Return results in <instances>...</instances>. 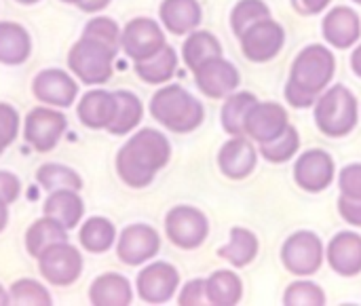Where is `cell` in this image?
<instances>
[{"mask_svg": "<svg viewBox=\"0 0 361 306\" xmlns=\"http://www.w3.org/2000/svg\"><path fill=\"white\" fill-rule=\"evenodd\" d=\"M85 214V203L78 197V190H53L44 201V216L57 220L66 231L78 226Z\"/></svg>", "mask_w": 361, "mask_h": 306, "instance_id": "484cf974", "label": "cell"}, {"mask_svg": "<svg viewBox=\"0 0 361 306\" xmlns=\"http://www.w3.org/2000/svg\"><path fill=\"white\" fill-rule=\"evenodd\" d=\"M17 2H21V4H34V2H38V0H17Z\"/></svg>", "mask_w": 361, "mask_h": 306, "instance_id": "816d5d0a", "label": "cell"}, {"mask_svg": "<svg viewBox=\"0 0 361 306\" xmlns=\"http://www.w3.org/2000/svg\"><path fill=\"white\" fill-rule=\"evenodd\" d=\"M82 36H85V38H91V40H97V42L106 44V47H110V49H114V51L121 49V27H118V23H116L114 19H110V17H102V15H99V17H93V19L85 25Z\"/></svg>", "mask_w": 361, "mask_h": 306, "instance_id": "f35d334b", "label": "cell"}, {"mask_svg": "<svg viewBox=\"0 0 361 306\" xmlns=\"http://www.w3.org/2000/svg\"><path fill=\"white\" fill-rule=\"evenodd\" d=\"M207 306H235L243 300V281L231 269L214 271L205 279Z\"/></svg>", "mask_w": 361, "mask_h": 306, "instance_id": "cb8c5ba5", "label": "cell"}, {"mask_svg": "<svg viewBox=\"0 0 361 306\" xmlns=\"http://www.w3.org/2000/svg\"><path fill=\"white\" fill-rule=\"evenodd\" d=\"M336 176V163L334 157L328 150L311 148L302 152L294 163V182L305 192L317 195L332 186Z\"/></svg>", "mask_w": 361, "mask_h": 306, "instance_id": "9c48e42d", "label": "cell"}, {"mask_svg": "<svg viewBox=\"0 0 361 306\" xmlns=\"http://www.w3.org/2000/svg\"><path fill=\"white\" fill-rule=\"evenodd\" d=\"M283 93H286V102H288L292 108H298V110H305V108L315 106V102H317V97H319V95L307 93L305 89L296 87V85H294V82H290V80L286 82Z\"/></svg>", "mask_w": 361, "mask_h": 306, "instance_id": "7bdbcfd3", "label": "cell"}, {"mask_svg": "<svg viewBox=\"0 0 361 306\" xmlns=\"http://www.w3.org/2000/svg\"><path fill=\"white\" fill-rule=\"evenodd\" d=\"M336 207H338L341 218L347 224H351L355 228H361V199H347V197L341 195Z\"/></svg>", "mask_w": 361, "mask_h": 306, "instance_id": "ee69618b", "label": "cell"}, {"mask_svg": "<svg viewBox=\"0 0 361 306\" xmlns=\"http://www.w3.org/2000/svg\"><path fill=\"white\" fill-rule=\"evenodd\" d=\"M135 286L146 305H165L180 288V273L169 262H152L140 271Z\"/></svg>", "mask_w": 361, "mask_h": 306, "instance_id": "4fadbf2b", "label": "cell"}, {"mask_svg": "<svg viewBox=\"0 0 361 306\" xmlns=\"http://www.w3.org/2000/svg\"><path fill=\"white\" fill-rule=\"evenodd\" d=\"M288 127H290V114L277 102H256L245 118V135L256 144L273 142Z\"/></svg>", "mask_w": 361, "mask_h": 306, "instance_id": "2e32d148", "label": "cell"}, {"mask_svg": "<svg viewBox=\"0 0 361 306\" xmlns=\"http://www.w3.org/2000/svg\"><path fill=\"white\" fill-rule=\"evenodd\" d=\"M192 74L199 91L212 99H224L226 95L237 91L241 82V74L237 66L224 59V55L203 61L197 70H192Z\"/></svg>", "mask_w": 361, "mask_h": 306, "instance_id": "7c38bea8", "label": "cell"}, {"mask_svg": "<svg viewBox=\"0 0 361 306\" xmlns=\"http://www.w3.org/2000/svg\"><path fill=\"white\" fill-rule=\"evenodd\" d=\"M89 300L93 306H127L133 300V290L123 275L106 273L91 283Z\"/></svg>", "mask_w": 361, "mask_h": 306, "instance_id": "d4e9b609", "label": "cell"}, {"mask_svg": "<svg viewBox=\"0 0 361 306\" xmlns=\"http://www.w3.org/2000/svg\"><path fill=\"white\" fill-rule=\"evenodd\" d=\"M161 250L159 233L148 224L127 226L116 241V256L127 267H142L152 260Z\"/></svg>", "mask_w": 361, "mask_h": 306, "instance_id": "5bb4252c", "label": "cell"}, {"mask_svg": "<svg viewBox=\"0 0 361 306\" xmlns=\"http://www.w3.org/2000/svg\"><path fill=\"white\" fill-rule=\"evenodd\" d=\"M313 116L326 137H347L360 123V102L349 87L332 85L317 97Z\"/></svg>", "mask_w": 361, "mask_h": 306, "instance_id": "3957f363", "label": "cell"}, {"mask_svg": "<svg viewBox=\"0 0 361 306\" xmlns=\"http://www.w3.org/2000/svg\"><path fill=\"white\" fill-rule=\"evenodd\" d=\"M19 192H21L19 180L13 173H8V171H0V199L11 205V203L17 201Z\"/></svg>", "mask_w": 361, "mask_h": 306, "instance_id": "f6af8a7d", "label": "cell"}, {"mask_svg": "<svg viewBox=\"0 0 361 306\" xmlns=\"http://www.w3.org/2000/svg\"><path fill=\"white\" fill-rule=\"evenodd\" d=\"M338 190L347 199H361V163H351L341 169Z\"/></svg>", "mask_w": 361, "mask_h": 306, "instance_id": "ab89813d", "label": "cell"}, {"mask_svg": "<svg viewBox=\"0 0 361 306\" xmlns=\"http://www.w3.org/2000/svg\"><path fill=\"white\" fill-rule=\"evenodd\" d=\"M332 0H292V6L298 15H319L324 11H328Z\"/></svg>", "mask_w": 361, "mask_h": 306, "instance_id": "bcb514c9", "label": "cell"}, {"mask_svg": "<svg viewBox=\"0 0 361 306\" xmlns=\"http://www.w3.org/2000/svg\"><path fill=\"white\" fill-rule=\"evenodd\" d=\"M165 233L176 247L192 252L207 241L209 220L199 207L178 205L169 209V214L165 216Z\"/></svg>", "mask_w": 361, "mask_h": 306, "instance_id": "52a82bcc", "label": "cell"}, {"mask_svg": "<svg viewBox=\"0 0 361 306\" xmlns=\"http://www.w3.org/2000/svg\"><path fill=\"white\" fill-rule=\"evenodd\" d=\"M66 127H68V121L61 112L51 110V108H34L25 116L23 137L34 150L49 152L57 146Z\"/></svg>", "mask_w": 361, "mask_h": 306, "instance_id": "9a60e30c", "label": "cell"}, {"mask_svg": "<svg viewBox=\"0 0 361 306\" xmlns=\"http://www.w3.org/2000/svg\"><path fill=\"white\" fill-rule=\"evenodd\" d=\"M152 118L173 133H190L205 121L203 104L182 85H165L150 99Z\"/></svg>", "mask_w": 361, "mask_h": 306, "instance_id": "7a4b0ae2", "label": "cell"}, {"mask_svg": "<svg viewBox=\"0 0 361 306\" xmlns=\"http://www.w3.org/2000/svg\"><path fill=\"white\" fill-rule=\"evenodd\" d=\"M38 269L44 281L53 286H72L82 273V256L68 241L51 245L38 256Z\"/></svg>", "mask_w": 361, "mask_h": 306, "instance_id": "8fae6325", "label": "cell"}, {"mask_svg": "<svg viewBox=\"0 0 361 306\" xmlns=\"http://www.w3.org/2000/svg\"><path fill=\"white\" fill-rule=\"evenodd\" d=\"M328 302V296L322 286L300 279L286 288L283 292V305L286 306H324Z\"/></svg>", "mask_w": 361, "mask_h": 306, "instance_id": "74e56055", "label": "cell"}, {"mask_svg": "<svg viewBox=\"0 0 361 306\" xmlns=\"http://www.w3.org/2000/svg\"><path fill=\"white\" fill-rule=\"evenodd\" d=\"M328 267L341 277H357L361 273V235L353 231L336 233L326 247Z\"/></svg>", "mask_w": 361, "mask_h": 306, "instance_id": "ffe728a7", "label": "cell"}, {"mask_svg": "<svg viewBox=\"0 0 361 306\" xmlns=\"http://www.w3.org/2000/svg\"><path fill=\"white\" fill-rule=\"evenodd\" d=\"M165 44L163 27L150 17H135L121 30V49L133 63L152 57Z\"/></svg>", "mask_w": 361, "mask_h": 306, "instance_id": "30bf717a", "label": "cell"}, {"mask_svg": "<svg viewBox=\"0 0 361 306\" xmlns=\"http://www.w3.org/2000/svg\"><path fill=\"white\" fill-rule=\"evenodd\" d=\"M353 2H355V4H361V0H353Z\"/></svg>", "mask_w": 361, "mask_h": 306, "instance_id": "db71d44e", "label": "cell"}, {"mask_svg": "<svg viewBox=\"0 0 361 306\" xmlns=\"http://www.w3.org/2000/svg\"><path fill=\"white\" fill-rule=\"evenodd\" d=\"M351 70L357 78H361V44H355L351 53Z\"/></svg>", "mask_w": 361, "mask_h": 306, "instance_id": "c3c4849f", "label": "cell"}, {"mask_svg": "<svg viewBox=\"0 0 361 306\" xmlns=\"http://www.w3.org/2000/svg\"><path fill=\"white\" fill-rule=\"evenodd\" d=\"M171 144L165 133L157 129L135 131L116 154V173L131 188H146L157 173L169 163Z\"/></svg>", "mask_w": 361, "mask_h": 306, "instance_id": "6da1fadb", "label": "cell"}, {"mask_svg": "<svg viewBox=\"0 0 361 306\" xmlns=\"http://www.w3.org/2000/svg\"><path fill=\"white\" fill-rule=\"evenodd\" d=\"M17 129H19V116L15 108H11L8 104H0V154L17 137Z\"/></svg>", "mask_w": 361, "mask_h": 306, "instance_id": "60d3db41", "label": "cell"}, {"mask_svg": "<svg viewBox=\"0 0 361 306\" xmlns=\"http://www.w3.org/2000/svg\"><path fill=\"white\" fill-rule=\"evenodd\" d=\"M118 51L80 36V40L68 53V68L85 85H104L112 76V63Z\"/></svg>", "mask_w": 361, "mask_h": 306, "instance_id": "5b68a950", "label": "cell"}, {"mask_svg": "<svg viewBox=\"0 0 361 306\" xmlns=\"http://www.w3.org/2000/svg\"><path fill=\"white\" fill-rule=\"evenodd\" d=\"M336 74V57L324 44L305 47L292 61L290 82L305 89L307 93L322 95Z\"/></svg>", "mask_w": 361, "mask_h": 306, "instance_id": "277c9868", "label": "cell"}, {"mask_svg": "<svg viewBox=\"0 0 361 306\" xmlns=\"http://www.w3.org/2000/svg\"><path fill=\"white\" fill-rule=\"evenodd\" d=\"M8 305V294L0 288V306H6Z\"/></svg>", "mask_w": 361, "mask_h": 306, "instance_id": "f907efd6", "label": "cell"}, {"mask_svg": "<svg viewBox=\"0 0 361 306\" xmlns=\"http://www.w3.org/2000/svg\"><path fill=\"white\" fill-rule=\"evenodd\" d=\"M239 44L247 61L267 63L281 53L286 44V30L279 21H275L273 17H267L250 25L239 36Z\"/></svg>", "mask_w": 361, "mask_h": 306, "instance_id": "ba28073f", "label": "cell"}, {"mask_svg": "<svg viewBox=\"0 0 361 306\" xmlns=\"http://www.w3.org/2000/svg\"><path fill=\"white\" fill-rule=\"evenodd\" d=\"M116 114V97L110 91H89L78 102V118L89 129H108Z\"/></svg>", "mask_w": 361, "mask_h": 306, "instance_id": "7402d4cb", "label": "cell"}, {"mask_svg": "<svg viewBox=\"0 0 361 306\" xmlns=\"http://www.w3.org/2000/svg\"><path fill=\"white\" fill-rule=\"evenodd\" d=\"M32 93L36 99H40L49 106L68 108L74 104V99L78 95V85L63 70L49 68V70H42L36 74V78L32 82Z\"/></svg>", "mask_w": 361, "mask_h": 306, "instance_id": "d6986e66", "label": "cell"}, {"mask_svg": "<svg viewBox=\"0 0 361 306\" xmlns=\"http://www.w3.org/2000/svg\"><path fill=\"white\" fill-rule=\"evenodd\" d=\"M258 165V148L247 135H233L218 152V169L228 180H245Z\"/></svg>", "mask_w": 361, "mask_h": 306, "instance_id": "e0dca14e", "label": "cell"}, {"mask_svg": "<svg viewBox=\"0 0 361 306\" xmlns=\"http://www.w3.org/2000/svg\"><path fill=\"white\" fill-rule=\"evenodd\" d=\"M271 17V6L264 0H239L231 11V30L239 38L250 25Z\"/></svg>", "mask_w": 361, "mask_h": 306, "instance_id": "d590c367", "label": "cell"}, {"mask_svg": "<svg viewBox=\"0 0 361 306\" xmlns=\"http://www.w3.org/2000/svg\"><path fill=\"white\" fill-rule=\"evenodd\" d=\"M63 241H68L66 228H63L57 220H53V218H49V216L36 220V222L27 228V235H25L27 254L34 256V258H38V256H40L42 252H47L51 245L63 243Z\"/></svg>", "mask_w": 361, "mask_h": 306, "instance_id": "4dcf8cb0", "label": "cell"}, {"mask_svg": "<svg viewBox=\"0 0 361 306\" xmlns=\"http://www.w3.org/2000/svg\"><path fill=\"white\" fill-rule=\"evenodd\" d=\"M300 150V133L298 129L290 123V127L279 135L275 137L273 142H267V144H260V157L273 165H281V163H288L296 157V152Z\"/></svg>", "mask_w": 361, "mask_h": 306, "instance_id": "836d02e7", "label": "cell"}, {"mask_svg": "<svg viewBox=\"0 0 361 306\" xmlns=\"http://www.w3.org/2000/svg\"><path fill=\"white\" fill-rule=\"evenodd\" d=\"M326 260V245L317 233L298 231L281 245V264L296 277L315 275Z\"/></svg>", "mask_w": 361, "mask_h": 306, "instance_id": "8992f818", "label": "cell"}, {"mask_svg": "<svg viewBox=\"0 0 361 306\" xmlns=\"http://www.w3.org/2000/svg\"><path fill=\"white\" fill-rule=\"evenodd\" d=\"M51 294L34 279H19L8 290V305L15 306H51Z\"/></svg>", "mask_w": 361, "mask_h": 306, "instance_id": "8d00e7d4", "label": "cell"}, {"mask_svg": "<svg viewBox=\"0 0 361 306\" xmlns=\"http://www.w3.org/2000/svg\"><path fill=\"white\" fill-rule=\"evenodd\" d=\"M108 4H110V0H80V2H78V8H80L82 13H99V11H104Z\"/></svg>", "mask_w": 361, "mask_h": 306, "instance_id": "7dc6e473", "label": "cell"}, {"mask_svg": "<svg viewBox=\"0 0 361 306\" xmlns=\"http://www.w3.org/2000/svg\"><path fill=\"white\" fill-rule=\"evenodd\" d=\"M6 222H8V203H4V201L0 199V233L4 231Z\"/></svg>", "mask_w": 361, "mask_h": 306, "instance_id": "681fc988", "label": "cell"}, {"mask_svg": "<svg viewBox=\"0 0 361 306\" xmlns=\"http://www.w3.org/2000/svg\"><path fill=\"white\" fill-rule=\"evenodd\" d=\"M178 70V53L173 47L165 44L152 57L135 61V74L148 85H165L173 78Z\"/></svg>", "mask_w": 361, "mask_h": 306, "instance_id": "f1b7e54d", "label": "cell"}, {"mask_svg": "<svg viewBox=\"0 0 361 306\" xmlns=\"http://www.w3.org/2000/svg\"><path fill=\"white\" fill-rule=\"evenodd\" d=\"M322 36L334 49H351L361 38V17L351 6H334L324 15Z\"/></svg>", "mask_w": 361, "mask_h": 306, "instance_id": "ac0fdd59", "label": "cell"}, {"mask_svg": "<svg viewBox=\"0 0 361 306\" xmlns=\"http://www.w3.org/2000/svg\"><path fill=\"white\" fill-rule=\"evenodd\" d=\"M258 97L252 91H233L224 97V106L220 110V123L228 135H245V118Z\"/></svg>", "mask_w": 361, "mask_h": 306, "instance_id": "f546056e", "label": "cell"}, {"mask_svg": "<svg viewBox=\"0 0 361 306\" xmlns=\"http://www.w3.org/2000/svg\"><path fill=\"white\" fill-rule=\"evenodd\" d=\"M61 2H68V4H78L80 0H61Z\"/></svg>", "mask_w": 361, "mask_h": 306, "instance_id": "f5cc1de1", "label": "cell"}, {"mask_svg": "<svg viewBox=\"0 0 361 306\" xmlns=\"http://www.w3.org/2000/svg\"><path fill=\"white\" fill-rule=\"evenodd\" d=\"M178 305L180 306L207 305V296H205V279H190V281L180 290Z\"/></svg>", "mask_w": 361, "mask_h": 306, "instance_id": "b9f144b4", "label": "cell"}, {"mask_svg": "<svg viewBox=\"0 0 361 306\" xmlns=\"http://www.w3.org/2000/svg\"><path fill=\"white\" fill-rule=\"evenodd\" d=\"M258 252L260 239L256 237V233L243 226H233L231 241L218 250V256L235 269H245L258 258Z\"/></svg>", "mask_w": 361, "mask_h": 306, "instance_id": "603a6c76", "label": "cell"}, {"mask_svg": "<svg viewBox=\"0 0 361 306\" xmlns=\"http://www.w3.org/2000/svg\"><path fill=\"white\" fill-rule=\"evenodd\" d=\"M36 182L44 188V190H80L82 188V180L80 176L63 165L57 163H47L36 171Z\"/></svg>", "mask_w": 361, "mask_h": 306, "instance_id": "e575fe53", "label": "cell"}, {"mask_svg": "<svg viewBox=\"0 0 361 306\" xmlns=\"http://www.w3.org/2000/svg\"><path fill=\"white\" fill-rule=\"evenodd\" d=\"M80 245L91 252V254H104L112 247V243L116 241V231L114 224L106 218H89L82 228H80Z\"/></svg>", "mask_w": 361, "mask_h": 306, "instance_id": "d6a6232c", "label": "cell"}, {"mask_svg": "<svg viewBox=\"0 0 361 306\" xmlns=\"http://www.w3.org/2000/svg\"><path fill=\"white\" fill-rule=\"evenodd\" d=\"M32 53L30 34L13 21H0V63L19 66Z\"/></svg>", "mask_w": 361, "mask_h": 306, "instance_id": "4316f807", "label": "cell"}, {"mask_svg": "<svg viewBox=\"0 0 361 306\" xmlns=\"http://www.w3.org/2000/svg\"><path fill=\"white\" fill-rule=\"evenodd\" d=\"M159 17L167 32L184 36L199 27L203 8L199 0H163L159 6Z\"/></svg>", "mask_w": 361, "mask_h": 306, "instance_id": "44dd1931", "label": "cell"}, {"mask_svg": "<svg viewBox=\"0 0 361 306\" xmlns=\"http://www.w3.org/2000/svg\"><path fill=\"white\" fill-rule=\"evenodd\" d=\"M220 55H224L222 42L218 40L216 34L207 30H192L182 44V59L190 72L197 70L203 61L212 57H220Z\"/></svg>", "mask_w": 361, "mask_h": 306, "instance_id": "83f0119b", "label": "cell"}, {"mask_svg": "<svg viewBox=\"0 0 361 306\" xmlns=\"http://www.w3.org/2000/svg\"><path fill=\"white\" fill-rule=\"evenodd\" d=\"M114 97H116V114L108 127V131L112 135H125L129 131H133L140 123H142V116H144V106L140 102V97L131 91H114Z\"/></svg>", "mask_w": 361, "mask_h": 306, "instance_id": "1f68e13d", "label": "cell"}]
</instances>
